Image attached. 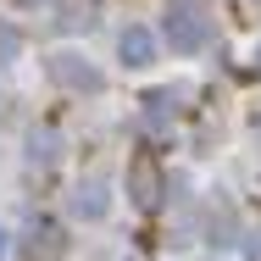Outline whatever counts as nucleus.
Returning <instances> with one entry per match:
<instances>
[{
    "mask_svg": "<svg viewBox=\"0 0 261 261\" xmlns=\"http://www.w3.org/2000/svg\"><path fill=\"white\" fill-rule=\"evenodd\" d=\"M122 50H128V56H139V61H145V56H150V39H145V34H128V39H122Z\"/></svg>",
    "mask_w": 261,
    "mask_h": 261,
    "instance_id": "nucleus-1",
    "label": "nucleus"
},
{
    "mask_svg": "<svg viewBox=\"0 0 261 261\" xmlns=\"http://www.w3.org/2000/svg\"><path fill=\"white\" fill-rule=\"evenodd\" d=\"M0 250H6V245H0Z\"/></svg>",
    "mask_w": 261,
    "mask_h": 261,
    "instance_id": "nucleus-2",
    "label": "nucleus"
}]
</instances>
